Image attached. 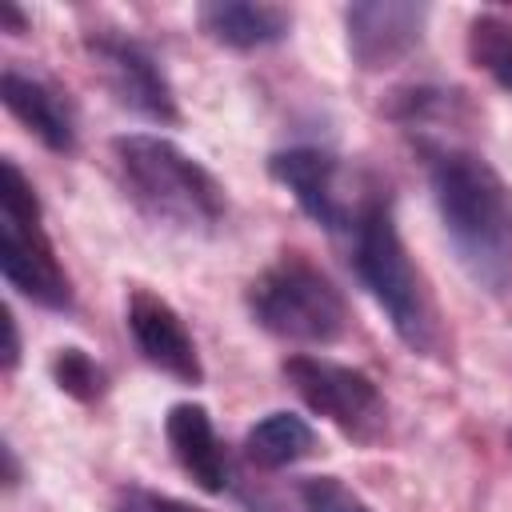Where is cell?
Returning <instances> with one entry per match:
<instances>
[{"label": "cell", "instance_id": "6da1fadb", "mask_svg": "<svg viewBox=\"0 0 512 512\" xmlns=\"http://www.w3.org/2000/svg\"><path fill=\"white\" fill-rule=\"evenodd\" d=\"M420 152L456 264L480 292L512 300V184L484 152L468 144L440 140L424 144Z\"/></svg>", "mask_w": 512, "mask_h": 512}, {"label": "cell", "instance_id": "7a4b0ae2", "mask_svg": "<svg viewBox=\"0 0 512 512\" xmlns=\"http://www.w3.org/2000/svg\"><path fill=\"white\" fill-rule=\"evenodd\" d=\"M108 148L124 196L156 228L184 236H212L220 228L228 212L224 184L176 140L156 132H120Z\"/></svg>", "mask_w": 512, "mask_h": 512}, {"label": "cell", "instance_id": "3957f363", "mask_svg": "<svg viewBox=\"0 0 512 512\" xmlns=\"http://www.w3.org/2000/svg\"><path fill=\"white\" fill-rule=\"evenodd\" d=\"M344 240H348V264H352L356 280L380 304L392 332L420 356L436 352V344H440L436 308H432V296L404 248V236L396 228V212H392V200L384 196V188H368Z\"/></svg>", "mask_w": 512, "mask_h": 512}, {"label": "cell", "instance_id": "277c9868", "mask_svg": "<svg viewBox=\"0 0 512 512\" xmlns=\"http://www.w3.org/2000/svg\"><path fill=\"white\" fill-rule=\"evenodd\" d=\"M256 328L296 344H336L348 332V300L308 256L284 252L244 292Z\"/></svg>", "mask_w": 512, "mask_h": 512}, {"label": "cell", "instance_id": "5b68a950", "mask_svg": "<svg viewBox=\"0 0 512 512\" xmlns=\"http://www.w3.org/2000/svg\"><path fill=\"white\" fill-rule=\"evenodd\" d=\"M0 272L8 288L48 312H68L76 300L72 280L44 232L40 196L12 156L0 160Z\"/></svg>", "mask_w": 512, "mask_h": 512}, {"label": "cell", "instance_id": "8992f818", "mask_svg": "<svg viewBox=\"0 0 512 512\" xmlns=\"http://www.w3.org/2000/svg\"><path fill=\"white\" fill-rule=\"evenodd\" d=\"M284 380L292 384V392L328 424H336L348 440L372 444L384 424H388V408L384 396L376 388V380L352 364H336L328 356H284L280 364Z\"/></svg>", "mask_w": 512, "mask_h": 512}, {"label": "cell", "instance_id": "52a82bcc", "mask_svg": "<svg viewBox=\"0 0 512 512\" xmlns=\"http://www.w3.org/2000/svg\"><path fill=\"white\" fill-rule=\"evenodd\" d=\"M84 52L92 56V68L100 72L108 96L120 108H128L152 124L180 120L176 92L156 60V52L144 40H136L120 28H92V32H84Z\"/></svg>", "mask_w": 512, "mask_h": 512}, {"label": "cell", "instance_id": "ba28073f", "mask_svg": "<svg viewBox=\"0 0 512 512\" xmlns=\"http://www.w3.org/2000/svg\"><path fill=\"white\" fill-rule=\"evenodd\" d=\"M268 176L280 188H288L292 200L300 204V212L332 236H344L352 228V220H356V212L368 196V192L348 196L340 156H332L328 148H316V144H292V148L272 152L268 156Z\"/></svg>", "mask_w": 512, "mask_h": 512}, {"label": "cell", "instance_id": "9c48e42d", "mask_svg": "<svg viewBox=\"0 0 512 512\" xmlns=\"http://www.w3.org/2000/svg\"><path fill=\"white\" fill-rule=\"evenodd\" d=\"M432 8L416 0H360L344 8L348 56L360 72H384L408 60L428 28Z\"/></svg>", "mask_w": 512, "mask_h": 512}, {"label": "cell", "instance_id": "30bf717a", "mask_svg": "<svg viewBox=\"0 0 512 512\" xmlns=\"http://www.w3.org/2000/svg\"><path fill=\"white\" fill-rule=\"evenodd\" d=\"M124 324H128V336H132L144 364L160 368L164 376H172L180 384H200L204 380L196 340H192L184 316L164 296H156L148 288H132L128 308H124Z\"/></svg>", "mask_w": 512, "mask_h": 512}, {"label": "cell", "instance_id": "8fae6325", "mask_svg": "<svg viewBox=\"0 0 512 512\" xmlns=\"http://www.w3.org/2000/svg\"><path fill=\"white\" fill-rule=\"evenodd\" d=\"M0 100L4 108L48 148V152H72L80 140L76 128V104L68 100V92L48 80L44 72H32L24 64H4L0 76Z\"/></svg>", "mask_w": 512, "mask_h": 512}, {"label": "cell", "instance_id": "7c38bea8", "mask_svg": "<svg viewBox=\"0 0 512 512\" xmlns=\"http://www.w3.org/2000/svg\"><path fill=\"white\" fill-rule=\"evenodd\" d=\"M164 440H168L172 460L196 488H204L208 496H220L228 488V456H224V444L204 404L196 400L172 404L164 416Z\"/></svg>", "mask_w": 512, "mask_h": 512}, {"label": "cell", "instance_id": "4fadbf2b", "mask_svg": "<svg viewBox=\"0 0 512 512\" xmlns=\"http://www.w3.org/2000/svg\"><path fill=\"white\" fill-rule=\"evenodd\" d=\"M196 24L208 40L236 48V52H256L268 44H280L292 32V12L280 4H252V0H212L196 8Z\"/></svg>", "mask_w": 512, "mask_h": 512}, {"label": "cell", "instance_id": "5bb4252c", "mask_svg": "<svg viewBox=\"0 0 512 512\" xmlns=\"http://www.w3.org/2000/svg\"><path fill=\"white\" fill-rule=\"evenodd\" d=\"M316 452V432L304 416L280 408V412H268L260 416L248 432H244V460L260 472H280V468H292L296 460L312 456Z\"/></svg>", "mask_w": 512, "mask_h": 512}, {"label": "cell", "instance_id": "9a60e30c", "mask_svg": "<svg viewBox=\"0 0 512 512\" xmlns=\"http://www.w3.org/2000/svg\"><path fill=\"white\" fill-rule=\"evenodd\" d=\"M468 60L484 68L504 92H512V16L480 12L468 24Z\"/></svg>", "mask_w": 512, "mask_h": 512}, {"label": "cell", "instance_id": "2e32d148", "mask_svg": "<svg viewBox=\"0 0 512 512\" xmlns=\"http://www.w3.org/2000/svg\"><path fill=\"white\" fill-rule=\"evenodd\" d=\"M48 372H52V384H56L64 396L80 400V404H96V400L108 392V372H104V364H96V356L84 352V348H76V344L56 348L52 360H48Z\"/></svg>", "mask_w": 512, "mask_h": 512}, {"label": "cell", "instance_id": "e0dca14e", "mask_svg": "<svg viewBox=\"0 0 512 512\" xmlns=\"http://www.w3.org/2000/svg\"><path fill=\"white\" fill-rule=\"evenodd\" d=\"M300 504L304 512H372L340 476H304Z\"/></svg>", "mask_w": 512, "mask_h": 512}, {"label": "cell", "instance_id": "ac0fdd59", "mask_svg": "<svg viewBox=\"0 0 512 512\" xmlns=\"http://www.w3.org/2000/svg\"><path fill=\"white\" fill-rule=\"evenodd\" d=\"M0 324H4V356H0V364H4V372H16V364H20V328H16L12 308H0Z\"/></svg>", "mask_w": 512, "mask_h": 512}, {"label": "cell", "instance_id": "d6986e66", "mask_svg": "<svg viewBox=\"0 0 512 512\" xmlns=\"http://www.w3.org/2000/svg\"><path fill=\"white\" fill-rule=\"evenodd\" d=\"M132 512H204V508H192L184 500H172V496H156V492H136V508Z\"/></svg>", "mask_w": 512, "mask_h": 512}, {"label": "cell", "instance_id": "ffe728a7", "mask_svg": "<svg viewBox=\"0 0 512 512\" xmlns=\"http://www.w3.org/2000/svg\"><path fill=\"white\" fill-rule=\"evenodd\" d=\"M0 32H8V36H24L28 32V16L12 0H0Z\"/></svg>", "mask_w": 512, "mask_h": 512}, {"label": "cell", "instance_id": "44dd1931", "mask_svg": "<svg viewBox=\"0 0 512 512\" xmlns=\"http://www.w3.org/2000/svg\"><path fill=\"white\" fill-rule=\"evenodd\" d=\"M0 456H4V484L16 488V484H20V460H16V448L4 440V444H0Z\"/></svg>", "mask_w": 512, "mask_h": 512}]
</instances>
